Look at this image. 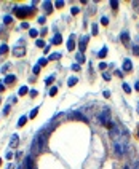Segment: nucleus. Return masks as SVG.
Returning <instances> with one entry per match:
<instances>
[{"label":"nucleus","instance_id":"nucleus-1","mask_svg":"<svg viewBox=\"0 0 139 169\" xmlns=\"http://www.w3.org/2000/svg\"><path fill=\"white\" fill-rule=\"evenodd\" d=\"M110 137L114 144V152L117 156H123L128 145V131H121L120 128H110Z\"/></svg>","mask_w":139,"mask_h":169},{"label":"nucleus","instance_id":"nucleus-2","mask_svg":"<svg viewBox=\"0 0 139 169\" xmlns=\"http://www.w3.org/2000/svg\"><path fill=\"white\" fill-rule=\"evenodd\" d=\"M48 129H42L37 133V136L34 137V142H32V147H30V153L32 155H37L45 148L46 145V140H48Z\"/></svg>","mask_w":139,"mask_h":169},{"label":"nucleus","instance_id":"nucleus-3","mask_svg":"<svg viewBox=\"0 0 139 169\" xmlns=\"http://www.w3.org/2000/svg\"><path fill=\"white\" fill-rule=\"evenodd\" d=\"M99 121H101V124H104V126H107V128H114V124L110 123V110L107 109H102V112L99 113Z\"/></svg>","mask_w":139,"mask_h":169},{"label":"nucleus","instance_id":"nucleus-4","mask_svg":"<svg viewBox=\"0 0 139 169\" xmlns=\"http://www.w3.org/2000/svg\"><path fill=\"white\" fill-rule=\"evenodd\" d=\"M26 169H37V166H35V163H34V158L30 156H26Z\"/></svg>","mask_w":139,"mask_h":169},{"label":"nucleus","instance_id":"nucleus-5","mask_svg":"<svg viewBox=\"0 0 139 169\" xmlns=\"http://www.w3.org/2000/svg\"><path fill=\"white\" fill-rule=\"evenodd\" d=\"M86 43H88V37L83 35L82 38H80V43H79V48H80V53H83L85 50H86Z\"/></svg>","mask_w":139,"mask_h":169},{"label":"nucleus","instance_id":"nucleus-6","mask_svg":"<svg viewBox=\"0 0 139 169\" xmlns=\"http://www.w3.org/2000/svg\"><path fill=\"white\" fill-rule=\"evenodd\" d=\"M13 54H15L16 57H21L26 54V48H21V46H16L15 50H13Z\"/></svg>","mask_w":139,"mask_h":169},{"label":"nucleus","instance_id":"nucleus-7","mask_svg":"<svg viewBox=\"0 0 139 169\" xmlns=\"http://www.w3.org/2000/svg\"><path fill=\"white\" fill-rule=\"evenodd\" d=\"M131 69H133L131 59H125V61H123V70H125V72H131Z\"/></svg>","mask_w":139,"mask_h":169},{"label":"nucleus","instance_id":"nucleus-8","mask_svg":"<svg viewBox=\"0 0 139 169\" xmlns=\"http://www.w3.org/2000/svg\"><path fill=\"white\" fill-rule=\"evenodd\" d=\"M121 43H123V45L130 43V34H128V30H123V32H121Z\"/></svg>","mask_w":139,"mask_h":169},{"label":"nucleus","instance_id":"nucleus-9","mask_svg":"<svg viewBox=\"0 0 139 169\" xmlns=\"http://www.w3.org/2000/svg\"><path fill=\"white\" fill-rule=\"evenodd\" d=\"M74 46H75V35H70L69 42H67V50H69V51H72Z\"/></svg>","mask_w":139,"mask_h":169},{"label":"nucleus","instance_id":"nucleus-10","mask_svg":"<svg viewBox=\"0 0 139 169\" xmlns=\"http://www.w3.org/2000/svg\"><path fill=\"white\" fill-rule=\"evenodd\" d=\"M19 137H18V134H13V136H11V140H10V147H11V148H15L16 147V145H18L19 144Z\"/></svg>","mask_w":139,"mask_h":169},{"label":"nucleus","instance_id":"nucleus-11","mask_svg":"<svg viewBox=\"0 0 139 169\" xmlns=\"http://www.w3.org/2000/svg\"><path fill=\"white\" fill-rule=\"evenodd\" d=\"M43 8H45V11H46V13H48V15H50V13L53 11V3L46 0V2H43Z\"/></svg>","mask_w":139,"mask_h":169},{"label":"nucleus","instance_id":"nucleus-12","mask_svg":"<svg viewBox=\"0 0 139 169\" xmlns=\"http://www.w3.org/2000/svg\"><path fill=\"white\" fill-rule=\"evenodd\" d=\"M51 43H53V45H61V43H62V37H61V34H56V35L53 37Z\"/></svg>","mask_w":139,"mask_h":169},{"label":"nucleus","instance_id":"nucleus-13","mask_svg":"<svg viewBox=\"0 0 139 169\" xmlns=\"http://www.w3.org/2000/svg\"><path fill=\"white\" fill-rule=\"evenodd\" d=\"M15 82H16V77L11 75V73H8V75L5 77V83H6V84H13Z\"/></svg>","mask_w":139,"mask_h":169},{"label":"nucleus","instance_id":"nucleus-14","mask_svg":"<svg viewBox=\"0 0 139 169\" xmlns=\"http://www.w3.org/2000/svg\"><path fill=\"white\" fill-rule=\"evenodd\" d=\"M27 91H29L27 86H21V88H19V91H18V94H19V96H24V94H27Z\"/></svg>","mask_w":139,"mask_h":169},{"label":"nucleus","instance_id":"nucleus-15","mask_svg":"<svg viewBox=\"0 0 139 169\" xmlns=\"http://www.w3.org/2000/svg\"><path fill=\"white\" fill-rule=\"evenodd\" d=\"M59 57H61V53H53V54H50L48 61H58Z\"/></svg>","mask_w":139,"mask_h":169},{"label":"nucleus","instance_id":"nucleus-16","mask_svg":"<svg viewBox=\"0 0 139 169\" xmlns=\"http://www.w3.org/2000/svg\"><path fill=\"white\" fill-rule=\"evenodd\" d=\"M26 123H27V117H21V118H19V121H18V126L21 128V126H24Z\"/></svg>","mask_w":139,"mask_h":169},{"label":"nucleus","instance_id":"nucleus-17","mask_svg":"<svg viewBox=\"0 0 139 169\" xmlns=\"http://www.w3.org/2000/svg\"><path fill=\"white\" fill-rule=\"evenodd\" d=\"M77 82H79V80H77V77H70L69 82H67V84H69V86H74V84H77Z\"/></svg>","mask_w":139,"mask_h":169},{"label":"nucleus","instance_id":"nucleus-18","mask_svg":"<svg viewBox=\"0 0 139 169\" xmlns=\"http://www.w3.org/2000/svg\"><path fill=\"white\" fill-rule=\"evenodd\" d=\"M6 53H8V46L3 43V45L0 46V56H2V54H6Z\"/></svg>","mask_w":139,"mask_h":169},{"label":"nucleus","instance_id":"nucleus-19","mask_svg":"<svg viewBox=\"0 0 139 169\" xmlns=\"http://www.w3.org/2000/svg\"><path fill=\"white\" fill-rule=\"evenodd\" d=\"M3 22H5V24H13V16H8V15H6L5 18H3Z\"/></svg>","mask_w":139,"mask_h":169},{"label":"nucleus","instance_id":"nucleus-20","mask_svg":"<svg viewBox=\"0 0 139 169\" xmlns=\"http://www.w3.org/2000/svg\"><path fill=\"white\" fill-rule=\"evenodd\" d=\"M98 32H99L98 24H93V26H91V34H93V35H98Z\"/></svg>","mask_w":139,"mask_h":169},{"label":"nucleus","instance_id":"nucleus-21","mask_svg":"<svg viewBox=\"0 0 139 169\" xmlns=\"http://www.w3.org/2000/svg\"><path fill=\"white\" fill-rule=\"evenodd\" d=\"M77 62H79V64H83V62H85V57H83L82 53H79V54H77Z\"/></svg>","mask_w":139,"mask_h":169},{"label":"nucleus","instance_id":"nucleus-22","mask_svg":"<svg viewBox=\"0 0 139 169\" xmlns=\"http://www.w3.org/2000/svg\"><path fill=\"white\" fill-rule=\"evenodd\" d=\"M106 54H107V46H104V48L99 51V57H106Z\"/></svg>","mask_w":139,"mask_h":169},{"label":"nucleus","instance_id":"nucleus-23","mask_svg":"<svg viewBox=\"0 0 139 169\" xmlns=\"http://www.w3.org/2000/svg\"><path fill=\"white\" fill-rule=\"evenodd\" d=\"M72 118H79V120L86 121V118H85V117H82V113H72Z\"/></svg>","mask_w":139,"mask_h":169},{"label":"nucleus","instance_id":"nucleus-24","mask_svg":"<svg viewBox=\"0 0 139 169\" xmlns=\"http://www.w3.org/2000/svg\"><path fill=\"white\" fill-rule=\"evenodd\" d=\"M35 45L39 46V48H45V46H46V45H45V42H43V40H37V42H35Z\"/></svg>","mask_w":139,"mask_h":169},{"label":"nucleus","instance_id":"nucleus-25","mask_svg":"<svg viewBox=\"0 0 139 169\" xmlns=\"http://www.w3.org/2000/svg\"><path fill=\"white\" fill-rule=\"evenodd\" d=\"M10 66H11V64H5V66H3V67H0V72H2V73H5L6 70L10 69Z\"/></svg>","mask_w":139,"mask_h":169},{"label":"nucleus","instance_id":"nucleus-26","mask_svg":"<svg viewBox=\"0 0 139 169\" xmlns=\"http://www.w3.org/2000/svg\"><path fill=\"white\" fill-rule=\"evenodd\" d=\"M46 62H48V59H45V57H42V59H39V66H46Z\"/></svg>","mask_w":139,"mask_h":169},{"label":"nucleus","instance_id":"nucleus-27","mask_svg":"<svg viewBox=\"0 0 139 169\" xmlns=\"http://www.w3.org/2000/svg\"><path fill=\"white\" fill-rule=\"evenodd\" d=\"M37 113H39V107H37V109H34L32 112H30L29 117H30V118H35V117H37Z\"/></svg>","mask_w":139,"mask_h":169},{"label":"nucleus","instance_id":"nucleus-28","mask_svg":"<svg viewBox=\"0 0 139 169\" xmlns=\"http://www.w3.org/2000/svg\"><path fill=\"white\" fill-rule=\"evenodd\" d=\"M133 54L139 56V45H133Z\"/></svg>","mask_w":139,"mask_h":169},{"label":"nucleus","instance_id":"nucleus-29","mask_svg":"<svg viewBox=\"0 0 139 169\" xmlns=\"http://www.w3.org/2000/svg\"><path fill=\"white\" fill-rule=\"evenodd\" d=\"M29 35H30V37H37V35H39L37 29H30V30H29Z\"/></svg>","mask_w":139,"mask_h":169},{"label":"nucleus","instance_id":"nucleus-30","mask_svg":"<svg viewBox=\"0 0 139 169\" xmlns=\"http://www.w3.org/2000/svg\"><path fill=\"white\" fill-rule=\"evenodd\" d=\"M110 6H112L114 10H117V8H118V2H117V0H112V2H110Z\"/></svg>","mask_w":139,"mask_h":169},{"label":"nucleus","instance_id":"nucleus-31","mask_svg":"<svg viewBox=\"0 0 139 169\" xmlns=\"http://www.w3.org/2000/svg\"><path fill=\"white\" fill-rule=\"evenodd\" d=\"M56 93H58V88H56V86H53L51 89H50V96H56Z\"/></svg>","mask_w":139,"mask_h":169},{"label":"nucleus","instance_id":"nucleus-32","mask_svg":"<svg viewBox=\"0 0 139 169\" xmlns=\"http://www.w3.org/2000/svg\"><path fill=\"white\" fill-rule=\"evenodd\" d=\"M10 109H11V104L5 105V109H3V113H5V115H8V113H10Z\"/></svg>","mask_w":139,"mask_h":169},{"label":"nucleus","instance_id":"nucleus-33","mask_svg":"<svg viewBox=\"0 0 139 169\" xmlns=\"http://www.w3.org/2000/svg\"><path fill=\"white\" fill-rule=\"evenodd\" d=\"M101 22H102L104 26H107V24H109V18H106V16H102V18H101Z\"/></svg>","mask_w":139,"mask_h":169},{"label":"nucleus","instance_id":"nucleus-34","mask_svg":"<svg viewBox=\"0 0 139 169\" xmlns=\"http://www.w3.org/2000/svg\"><path fill=\"white\" fill-rule=\"evenodd\" d=\"M123 91H125V93H131V88L128 86L126 83H123Z\"/></svg>","mask_w":139,"mask_h":169},{"label":"nucleus","instance_id":"nucleus-35","mask_svg":"<svg viewBox=\"0 0 139 169\" xmlns=\"http://www.w3.org/2000/svg\"><path fill=\"white\" fill-rule=\"evenodd\" d=\"M16 101H18V96H11V97L8 99V102H10V104H15Z\"/></svg>","mask_w":139,"mask_h":169},{"label":"nucleus","instance_id":"nucleus-36","mask_svg":"<svg viewBox=\"0 0 139 169\" xmlns=\"http://www.w3.org/2000/svg\"><path fill=\"white\" fill-rule=\"evenodd\" d=\"M102 77H104V80H106V82H109V80H110V73H107V72H104Z\"/></svg>","mask_w":139,"mask_h":169},{"label":"nucleus","instance_id":"nucleus-37","mask_svg":"<svg viewBox=\"0 0 139 169\" xmlns=\"http://www.w3.org/2000/svg\"><path fill=\"white\" fill-rule=\"evenodd\" d=\"M53 82H55V77H53V75L50 77V78H46V80H45V83H46V84H50V83H53Z\"/></svg>","mask_w":139,"mask_h":169},{"label":"nucleus","instance_id":"nucleus-38","mask_svg":"<svg viewBox=\"0 0 139 169\" xmlns=\"http://www.w3.org/2000/svg\"><path fill=\"white\" fill-rule=\"evenodd\" d=\"M62 6H64V2L58 0V2H56V8H62Z\"/></svg>","mask_w":139,"mask_h":169},{"label":"nucleus","instance_id":"nucleus-39","mask_svg":"<svg viewBox=\"0 0 139 169\" xmlns=\"http://www.w3.org/2000/svg\"><path fill=\"white\" fill-rule=\"evenodd\" d=\"M32 70H34V73H35V75H39V72H40V66H35Z\"/></svg>","mask_w":139,"mask_h":169},{"label":"nucleus","instance_id":"nucleus-40","mask_svg":"<svg viewBox=\"0 0 139 169\" xmlns=\"http://www.w3.org/2000/svg\"><path fill=\"white\" fill-rule=\"evenodd\" d=\"M50 50H51V45H46L45 48H43V53L46 54V53H50Z\"/></svg>","mask_w":139,"mask_h":169},{"label":"nucleus","instance_id":"nucleus-41","mask_svg":"<svg viewBox=\"0 0 139 169\" xmlns=\"http://www.w3.org/2000/svg\"><path fill=\"white\" fill-rule=\"evenodd\" d=\"M106 67H107V62H101L99 64V70H104Z\"/></svg>","mask_w":139,"mask_h":169},{"label":"nucleus","instance_id":"nucleus-42","mask_svg":"<svg viewBox=\"0 0 139 169\" xmlns=\"http://www.w3.org/2000/svg\"><path fill=\"white\" fill-rule=\"evenodd\" d=\"M133 8L134 10H139V2H138V0H134V2H133Z\"/></svg>","mask_w":139,"mask_h":169},{"label":"nucleus","instance_id":"nucleus-43","mask_svg":"<svg viewBox=\"0 0 139 169\" xmlns=\"http://www.w3.org/2000/svg\"><path fill=\"white\" fill-rule=\"evenodd\" d=\"M70 13H72V15H74V16H75V15H77V13H79V8H77V6H74V8H72V11H70Z\"/></svg>","mask_w":139,"mask_h":169},{"label":"nucleus","instance_id":"nucleus-44","mask_svg":"<svg viewBox=\"0 0 139 169\" xmlns=\"http://www.w3.org/2000/svg\"><path fill=\"white\" fill-rule=\"evenodd\" d=\"M115 75H117V77H123V72H121V70H115Z\"/></svg>","mask_w":139,"mask_h":169},{"label":"nucleus","instance_id":"nucleus-45","mask_svg":"<svg viewBox=\"0 0 139 169\" xmlns=\"http://www.w3.org/2000/svg\"><path fill=\"white\" fill-rule=\"evenodd\" d=\"M29 94H30V97H35V96H37V91H35V89H32Z\"/></svg>","mask_w":139,"mask_h":169},{"label":"nucleus","instance_id":"nucleus-46","mask_svg":"<svg viewBox=\"0 0 139 169\" xmlns=\"http://www.w3.org/2000/svg\"><path fill=\"white\" fill-rule=\"evenodd\" d=\"M72 70H80V66H79V64H74V66H72Z\"/></svg>","mask_w":139,"mask_h":169},{"label":"nucleus","instance_id":"nucleus-47","mask_svg":"<svg viewBox=\"0 0 139 169\" xmlns=\"http://www.w3.org/2000/svg\"><path fill=\"white\" fill-rule=\"evenodd\" d=\"M39 22H40V24H43V22H45V16H40V18H39Z\"/></svg>","mask_w":139,"mask_h":169},{"label":"nucleus","instance_id":"nucleus-48","mask_svg":"<svg viewBox=\"0 0 139 169\" xmlns=\"http://www.w3.org/2000/svg\"><path fill=\"white\" fill-rule=\"evenodd\" d=\"M11 158H13V153H11V152H8V153H6V160H11Z\"/></svg>","mask_w":139,"mask_h":169},{"label":"nucleus","instance_id":"nucleus-49","mask_svg":"<svg viewBox=\"0 0 139 169\" xmlns=\"http://www.w3.org/2000/svg\"><path fill=\"white\" fill-rule=\"evenodd\" d=\"M21 27H22V29H27V27H29V22H22Z\"/></svg>","mask_w":139,"mask_h":169},{"label":"nucleus","instance_id":"nucleus-50","mask_svg":"<svg viewBox=\"0 0 139 169\" xmlns=\"http://www.w3.org/2000/svg\"><path fill=\"white\" fill-rule=\"evenodd\" d=\"M3 91H5V84L0 83V93H3Z\"/></svg>","mask_w":139,"mask_h":169},{"label":"nucleus","instance_id":"nucleus-51","mask_svg":"<svg viewBox=\"0 0 139 169\" xmlns=\"http://www.w3.org/2000/svg\"><path fill=\"white\" fill-rule=\"evenodd\" d=\"M104 97H110V93H109V91H104Z\"/></svg>","mask_w":139,"mask_h":169},{"label":"nucleus","instance_id":"nucleus-52","mask_svg":"<svg viewBox=\"0 0 139 169\" xmlns=\"http://www.w3.org/2000/svg\"><path fill=\"white\" fill-rule=\"evenodd\" d=\"M46 30H48V29H46V27H43V29H42V32H40V34H42V35H45V34H46Z\"/></svg>","mask_w":139,"mask_h":169},{"label":"nucleus","instance_id":"nucleus-53","mask_svg":"<svg viewBox=\"0 0 139 169\" xmlns=\"http://www.w3.org/2000/svg\"><path fill=\"white\" fill-rule=\"evenodd\" d=\"M134 88H136V89L139 91V82H136V84H134Z\"/></svg>","mask_w":139,"mask_h":169},{"label":"nucleus","instance_id":"nucleus-54","mask_svg":"<svg viewBox=\"0 0 139 169\" xmlns=\"http://www.w3.org/2000/svg\"><path fill=\"white\" fill-rule=\"evenodd\" d=\"M6 169H15V166H13V164H8V168Z\"/></svg>","mask_w":139,"mask_h":169},{"label":"nucleus","instance_id":"nucleus-55","mask_svg":"<svg viewBox=\"0 0 139 169\" xmlns=\"http://www.w3.org/2000/svg\"><path fill=\"white\" fill-rule=\"evenodd\" d=\"M125 169H131V166H130V164H126V166H125Z\"/></svg>","mask_w":139,"mask_h":169},{"label":"nucleus","instance_id":"nucleus-56","mask_svg":"<svg viewBox=\"0 0 139 169\" xmlns=\"http://www.w3.org/2000/svg\"><path fill=\"white\" fill-rule=\"evenodd\" d=\"M138 137H139V128H138Z\"/></svg>","mask_w":139,"mask_h":169},{"label":"nucleus","instance_id":"nucleus-57","mask_svg":"<svg viewBox=\"0 0 139 169\" xmlns=\"http://www.w3.org/2000/svg\"><path fill=\"white\" fill-rule=\"evenodd\" d=\"M0 164H2V158H0Z\"/></svg>","mask_w":139,"mask_h":169},{"label":"nucleus","instance_id":"nucleus-58","mask_svg":"<svg viewBox=\"0 0 139 169\" xmlns=\"http://www.w3.org/2000/svg\"><path fill=\"white\" fill-rule=\"evenodd\" d=\"M138 110H139V104H138Z\"/></svg>","mask_w":139,"mask_h":169},{"label":"nucleus","instance_id":"nucleus-59","mask_svg":"<svg viewBox=\"0 0 139 169\" xmlns=\"http://www.w3.org/2000/svg\"><path fill=\"white\" fill-rule=\"evenodd\" d=\"M18 169H22V168H18Z\"/></svg>","mask_w":139,"mask_h":169},{"label":"nucleus","instance_id":"nucleus-60","mask_svg":"<svg viewBox=\"0 0 139 169\" xmlns=\"http://www.w3.org/2000/svg\"><path fill=\"white\" fill-rule=\"evenodd\" d=\"M0 102H2V99H0Z\"/></svg>","mask_w":139,"mask_h":169}]
</instances>
